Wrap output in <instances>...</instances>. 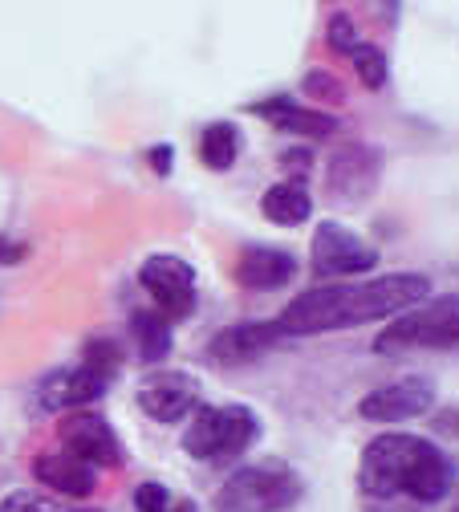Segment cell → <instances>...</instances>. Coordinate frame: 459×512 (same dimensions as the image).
<instances>
[{
	"label": "cell",
	"instance_id": "1",
	"mask_svg": "<svg viewBox=\"0 0 459 512\" xmlns=\"http://www.w3.org/2000/svg\"><path fill=\"white\" fill-rule=\"evenodd\" d=\"M427 297H431V281L423 273H386L370 281L313 285L281 309L277 322L289 338H313V334L354 330L370 322H390V317H399L403 309Z\"/></svg>",
	"mask_w": 459,
	"mask_h": 512
},
{
	"label": "cell",
	"instance_id": "2",
	"mask_svg": "<svg viewBox=\"0 0 459 512\" xmlns=\"http://www.w3.org/2000/svg\"><path fill=\"white\" fill-rule=\"evenodd\" d=\"M455 460L439 443L411 431H382L362 447L358 488L370 500L411 496L415 504H439L455 492Z\"/></svg>",
	"mask_w": 459,
	"mask_h": 512
},
{
	"label": "cell",
	"instance_id": "3",
	"mask_svg": "<svg viewBox=\"0 0 459 512\" xmlns=\"http://www.w3.org/2000/svg\"><path fill=\"white\" fill-rule=\"evenodd\" d=\"M256 439H260V419L252 407L244 403L195 407L183 431V452L200 464H228V460H240Z\"/></svg>",
	"mask_w": 459,
	"mask_h": 512
},
{
	"label": "cell",
	"instance_id": "4",
	"mask_svg": "<svg viewBox=\"0 0 459 512\" xmlns=\"http://www.w3.org/2000/svg\"><path fill=\"white\" fill-rule=\"evenodd\" d=\"M459 346V293H439L427 297L399 317H390V326L378 330L374 350L378 354H399V350H455Z\"/></svg>",
	"mask_w": 459,
	"mask_h": 512
},
{
	"label": "cell",
	"instance_id": "5",
	"mask_svg": "<svg viewBox=\"0 0 459 512\" xmlns=\"http://www.w3.org/2000/svg\"><path fill=\"white\" fill-rule=\"evenodd\" d=\"M301 496H305V484L285 460H256L236 468L220 484L216 512H285Z\"/></svg>",
	"mask_w": 459,
	"mask_h": 512
},
{
	"label": "cell",
	"instance_id": "6",
	"mask_svg": "<svg viewBox=\"0 0 459 512\" xmlns=\"http://www.w3.org/2000/svg\"><path fill=\"white\" fill-rule=\"evenodd\" d=\"M309 269L325 285L338 277H362V273L378 269V248L366 244L354 228H346L338 220H321L309 240Z\"/></svg>",
	"mask_w": 459,
	"mask_h": 512
},
{
	"label": "cell",
	"instance_id": "7",
	"mask_svg": "<svg viewBox=\"0 0 459 512\" xmlns=\"http://www.w3.org/2000/svg\"><path fill=\"white\" fill-rule=\"evenodd\" d=\"M139 285L151 293L155 309L167 317V322H183V317L195 313V301H200V281H195V269L175 252H155L139 265Z\"/></svg>",
	"mask_w": 459,
	"mask_h": 512
},
{
	"label": "cell",
	"instance_id": "8",
	"mask_svg": "<svg viewBox=\"0 0 459 512\" xmlns=\"http://www.w3.org/2000/svg\"><path fill=\"white\" fill-rule=\"evenodd\" d=\"M382 179V151L370 143H346L325 159V191L334 204L358 208L366 204Z\"/></svg>",
	"mask_w": 459,
	"mask_h": 512
},
{
	"label": "cell",
	"instance_id": "9",
	"mask_svg": "<svg viewBox=\"0 0 459 512\" xmlns=\"http://www.w3.org/2000/svg\"><path fill=\"white\" fill-rule=\"evenodd\" d=\"M110 382L102 370L78 362V366H65V370H53L37 382V391H33V407L41 415H70V411H82L90 403H98L106 391H110Z\"/></svg>",
	"mask_w": 459,
	"mask_h": 512
},
{
	"label": "cell",
	"instance_id": "10",
	"mask_svg": "<svg viewBox=\"0 0 459 512\" xmlns=\"http://www.w3.org/2000/svg\"><path fill=\"white\" fill-rule=\"evenodd\" d=\"M57 439H61V452H70L78 460H86L90 468H122L126 464V452L114 435V427L98 415V411H70L61 415L57 423Z\"/></svg>",
	"mask_w": 459,
	"mask_h": 512
},
{
	"label": "cell",
	"instance_id": "11",
	"mask_svg": "<svg viewBox=\"0 0 459 512\" xmlns=\"http://www.w3.org/2000/svg\"><path fill=\"white\" fill-rule=\"evenodd\" d=\"M435 378L427 374H407V378H395L386 387H374L370 395H362L358 403V415L366 423H407V419H419L435 407Z\"/></svg>",
	"mask_w": 459,
	"mask_h": 512
},
{
	"label": "cell",
	"instance_id": "12",
	"mask_svg": "<svg viewBox=\"0 0 459 512\" xmlns=\"http://www.w3.org/2000/svg\"><path fill=\"white\" fill-rule=\"evenodd\" d=\"M135 403L155 423H179L200 407V382H195L187 370H151L139 382Z\"/></svg>",
	"mask_w": 459,
	"mask_h": 512
},
{
	"label": "cell",
	"instance_id": "13",
	"mask_svg": "<svg viewBox=\"0 0 459 512\" xmlns=\"http://www.w3.org/2000/svg\"><path fill=\"white\" fill-rule=\"evenodd\" d=\"M289 334L281 330V322H236L228 330H220L212 342H208V358L216 366H248L256 358H265L269 350H277Z\"/></svg>",
	"mask_w": 459,
	"mask_h": 512
},
{
	"label": "cell",
	"instance_id": "14",
	"mask_svg": "<svg viewBox=\"0 0 459 512\" xmlns=\"http://www.w3.org/2000/svg\"><path fill=\"white\" fill-rule=\"evenodd\" d=\"M252 114L265 118L273 131H285V135H297V139H330L338 131V118L321 106H301L293 102L289 94H273V98H260L248 106Z\"/></svg>",
	"mask_w": 459,
	"mask_h": 512
},
{
	"label": "cell",
	"instance_id": "15",
	"mask_svg": "<svg viewBox=\"0 0 459 512\" xmlns=\"http://www.w3.org/2000/svg\"><path fill=\"white\" fill-rule=\"evenodd\" d=\"M232 277L248 293H273L297 277V256L289 248H273V244H248L236 256Z\"/></svg>",
	"mask_w": 459,
	"mask_h": 512
},
{
	"label": "cell",
	"instance_id": "16",
	"mask_svg": "<svg viewBox=\"0 0 459 512\" xmlns=\"http://www.w3.org/2000/svg\"><path fill=\"white\" fill-rule=\"evenodd\" d=\"M33 480L61 500H86L98 492V468L70 452H41L33 460Z\"/></svg>",
	"mask_w": 459,
	"mask_h": 512
},
{
	"label": "cell",
	"instance_id": "17",
	"mask_svg": "<svg viewBox=\"0 0 459 512\" xmlns=\"http://www.w3.org/2000/svg\"><path fill=\"white\" fill-rule=\"evenodd\" d=\"M130 342H135V354L143 366H159L175 346L171 322L159 309H130Z\"/></svg>",
	"mask_w": 459,
	"mask_h": 512
},
{
	"label": "cell",
	"instance_id": "18",
	"mask_svg": "<svg viewBox=\"0 0 459 512\" xmlns=\"http://www.w3.org/2000/svg\"><path fill=\"white\" fill-rule=\"evenodd\" d=\"M260 212H265V220L277 224V228H297L313 216V196L305 191V183L281 179L260 196Z\"/></svg>",
	"mask_w": 459,
	"mask_h": 512
},
{
	"label": "cell",
	"instance_id": "19",
	"mask_svg": "<svg viewBox=\"0 0 459 512\" xmlns=\"http://www.w3.org/2000/svg\"><path fill=\"white\" fill-rule=\"evenodd\" d=\"M195 151H200V163L208 171H232L240 151H244V135L236 122H208L200 131V143H195Z\"/></svg>",
	"mask_w": 459,
	"mask_h": 512
},
{
	"label": "cell",
	"instance_id": "20",
	"mask_svg": "<svg viewBox=\"0 0 459 512\" xmlns=\"http://www.w3.org/2000/svg\"><path fill=\"white\" fill-rule=\"evenodd\" d=\"M0 512H102V508H78L70 500H61L53 492H37V488H17L0 500Z\"/></svg>",
	"mask_w": 459,
	"mask_h": 512
},
{
	"label": "cell",
	"instance_id": "21",
	"mask_svg": "<svg viewBox=\"0 0 459 512\" xmlns=\"http://www.w3.org/2000/svg\"><path fill=\"white\" fill-rule=\"evenodd\" d=\"M350 61H354V74H358V82H362L366 90H382V86L390 82V61H386V53H382L378 45L362 41V45L350 53Z\"/></svg>",
	"mask_w": 459,
	"mask_h": 512
},
{
	"label": "cell",
	"instance_id": "22",
	"mask_svg": "<svg viewBox=\"0 0 459 512\" xmlns=\"http://www.w3.org/2000/svg\"><path fill=\"white\" fill-rule=\"evenodd\" d=\"M122 346L114 342V338H90L86 342V350H82V362L86 366H94V370H102L106 378H114L118 370H122Z\"/></svg>",
	"mask_w": 459,
	"mask_h": 512
},
{
	"label": "cell",
	"instance_id": "23",
	"mask_svg": "<svg viewBox=\"0 0 459 512\" xmlns=\"http://www.w3.org/2000/svg\"><path fill=\"white\" fill-rule=\"evenodd\" d=\"M301 94L313 98V102H330V106L346 102V86H342L330 70H309L305 82H301Z\"/></svg>",
	"mask_w": 459,
	"mask_h": 512
},
{
	"label": "cell",
	"instance_id": "24",
	"mask_svg": "<svg viewBox=\"0 0 459 512\" xmlns=\"http://www.w3.org/2000/svg\"><path fill=\"white\" fill-rule=\"evenodd\" d=\"M325 41H330V49H334V53H346V57H350V53L362 45V33H358L354 17L334 13V17H330V25H325Z\"/></svg>",
	"mask_w": 459,
	"mask_h": 512
},
{
	"label": "cell",
	"instance_id": "25",
	"mask_svg": "<svg viewBox=\"0 0 459 512\" xmlns=\"http://www.w3.org/2000/svg\"><path fill=\"white\" fill-rule=\"evenodd\" d=\"M135 508L139 512H167L171 508V492L163 484H155V480H143L135 488Z\"/></svg>",
	"mask_w": 459,
	"mask_h": 512
},
{
	"label": "cell",
	"instance_id": "26",
	"mask_svg": "<svg viewBox=\"0 0 459 512\" xmlns=\"http://www.w3.org/2000/svg\"><path fill=\"white\" fill-rule=\"evenodd\" d=\"M147 163H151V171H155V175H163V179H167V175L175 171V147H171V143H155V147L147 151Z\"/></svg>",
	"mask_w": 459,
	"mask_h": 512
},
{
	"label": "cell",
	"instance_id": "27",
	"mask_svg": "<svg viewBox=\"0 0 459 512\" xmlns=\"http://www.w3.org/2000/svg\"><path fill=\"white\" fill-rule=\"evenodd\" d=\"M25 256H29V244H25V240L0 236V265H21Z\"/></svg>",
	"mask_w": 459,
	"mask_h": 512
},
{
	"label": "cell",
	"instance_id": "28",
	"mask_svg": "<svg viewBox=\"0 0 459 512\" xmlns=\"http://www.w3.org/2000/svg\"><path fill=\"white\" fill-rule=\"evenodd\" d=\"M167 512H195V504H191V500H183V504H175V508H167Z\"/></svg>",
	"mask_w": 459,
	"mask_h": 512
},
{
	"label": "cell",
	"instance_id": "29",
	"mask_svg": "<svg viewBox=\"0 0 459 512\" xmlns=\"http://www.w3.org/2000/svg\"><path fill=\"white\" fill-rule=\"evenodd\" d=\"M451 512H459V496H455V508H451Z\"/></svg>",
	"mask_w": 459,
	"mask_h": 512
},
{
	"label": "cell",
	"instance_id": "30",
	"mask_svg": "<svg viewBox=\"0 0 459 512\" xmlns=\"http://www.w3.org/2000/svg\"><path fill=\"white\" fill-rule=\"evenodd\" d=\"M455 427H459V419H455Z\"/></svg>",
	"mask_w": 459,
	"mask_h": 512
}]
</instances>
